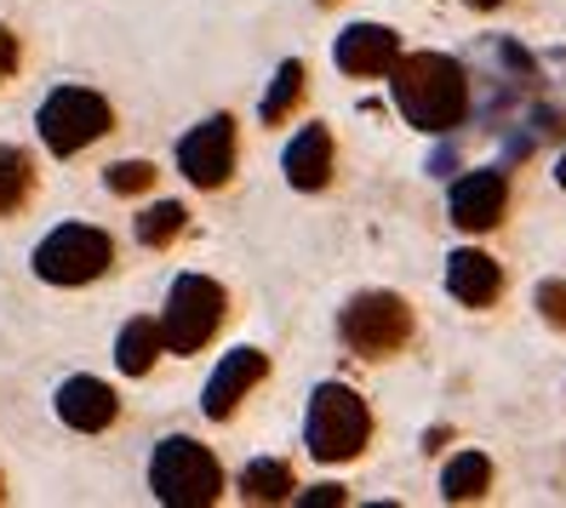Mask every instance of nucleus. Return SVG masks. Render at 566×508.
I'll return each mask as SVG.
<instances>
[{
	"label": "nucleus",
	"instance_id": "f257e3e1",
	"mask_svg": "<svg viewBox=\"0 0 566 508\" xmlns=\"http://www.w3.org/2000/svg\"><path fill=\"white\" fill-rule=\"evenodd\" d=\"M395 104L418 131H452L470 120V75L447 52H401L389 70Z\"/></svg>",
	"mask_w": 566,
	"mask_h": 508
},
{
	"label": "nucleus",
	"instance_id": "f03ea898",
	"mask_svg": "<svg viewBox=\"0 0 566 508\" xmlns=\"http://www.w3.org/2000/svg\"><path fill=\"white\" fill-rule=\"evenodd\" d=\"M149 491L166 508H212L223 497V468L201 440L166 434L149 457Z\"/></svg>",
	"mask_w": 566,
	"mask_h": 508
},
{
	"label": "nucleus",
	"instance_id": "7ed1b4c3",
	"mask_svg": "<svg viewBox=\"0 0 566 508\" xmlns=\"http://www.w3.org/2000/svg\"><path fill=\"white\" fill-rule=\"evenodd\" d=\"M373 440V412L349 383H321L310 394V417H304V446L315 463H349L366 452Z\"/></svg>",
	"mask_w": 566,
	"mask_h": 508
},
{
	"label": "nucleus",
	"instance_id": "20e7f679",
	"mask_svg": "<svg viewBox=\"0 0 566 508\" xmlns=\"http://www.w3.org/2000/svg\"><path fill=\"white\" fill-rule=\"evenodd\" d=\"M229 315V297L218 281L207 275H178L172 292H166V309H160V343L166 354H201L218 326Z\"/></svg>",
	"mask_w": 566,
	"mask_h": 508
},
{
	"label": "nucleus",
	"instance_id": "39448f33",
	"mask_svg": "<svg viewBox=\"0 0 566 508\" xmlns=\"http://www.w3.org/2000/svg\"><path fill=\"white\" fill-rule=\"evenodd\" d=\"M109 126H115V109H109V97H97L92 86H57V92H46V104H41V115H35L41 144H46L57 160L92 149Z\"/></svg>",
	"mask_w": 566,
	"mask_h": 508
},
{
	"label": "nucleus",
	"instance_id": "423d86ee",
	"mask_svg": "<svg viewBox=\"0 0 566 508\" xmlns=\"http://www.w3.org/2000/svg\"><path fill=\"white\" fill-rule=\"evenodd\" d=\"M338 337L349 343V354L360 360H389L407 349L412 337V309L401 292H360L349 297V309L338 315Z\"/></svg>",
	"mask_w": 566,
	"mask_h": 508
},
{
	"label": "nucleus",
	"instance_id": "0eeeda50",
	"mask_svg": "<svg viewBox=\"0 0 566 508\" xmlns=\"http://www.w3.org/2000/svg\"><path fill=\"white\" fill-rule=\"evenodd\" d=\"M35 275L46 286H86L97 275H109V263H115V241L104 229H92V223H57L46 241L35 246Z\"/></svg>",
	"mask_w": 566,
	"mask_h": 508
},
{
	"label": "nucleus",
	"instance_id": "6e6552de",
	"mask_svg": "<svg viewBox=\"0 0 566 508\" xmlns=\"http://www.w3.org/2000/svg\"><path fill=\"white\" fill-rule=\"evenodd\" d=\"M178 172L195 189H223L229 172H235V120L207 115L201 126H189L184 144H178Z\"/></svg>",
	"mask_w": 566,
	"mask_h": 508
},
{
	"label": "nucleus",
	"instance_id": "1a4fd4ad",
	"mask_svg": "<svg viewBox=\"0 0 566 508\" xmlns=\"http://www.w3.org/2000/svg\"><path fill=\"white\" fill-rule=\"evenodd\" d=\"M447 212L463 234H486L510 218V178L497 166H481V172H463L447 194Z\"/></svg>",
	"mask_w": 566,
	"mask_h": 508
},
{
	"label": "nucleus",
	"instance_id": "9d476101",
	"mask_svg": "<svg viewBox=\"0 0 566 508\" xmlns=\"http://www.w3.org/2000/svg\"><path fill=\"white\" fill-rule=\"evenodd\" d=\"M263 378H270V354L247 349V343L229 349V354L218 360V371L207 378V389H201V412H207L212 423H229V417L241 412V400H247Z\"/></svg>",
	"mask_w": 566,
	"mask_h": 508
},
{
	"label": "nucleus",
	"instance_id": "9b49d317",
	"mask_svg": "<svg viewBox=\"0 0 566 508\" xmlns=\"http://www.w3.org/2000/svg\"><path fill=\"white\" fill-rule=\"evenodd\" d=\"M395 57H401V35H395L389 23H349L338 35V46H332V63H338L344 75H355V81L389 75Z\"/></svg>",
	"mask_w": 566,
	"mask_h": 508
},
{
	"label": "nucleus",
	"instance_id": "f8f14e48",
	"mask_svg": "<svg viewBox=\"0 0 566 508\" xmlns=\"http://www.w3.org/2000/svg\"><path fill=\"white\" fill-rule=\"evenodd\" d=\"M52 412L63 428H75V434H104L115 417H120V400L104 378H63L57 394H52Z\"/></svg>",
	"mask_w": 566,
	"mask_h": 508
},
{
	"label": "nucleus",
	"instance_id": "ddd939ff",
	"mask_svg": "<svg viewBox=\"0 0 566 508\" xmlns=\"http://www.w3.org/2000/svg\"><path fill=\"white\" fill-rule=\"evenodd\" d=\"M447 292L463 303V309H492L497 297H504V268H497L486 252L463 246L447 257Z\"/></svg>",
	"mask_w": 566,
	"mask_h": 508
},
{
	"label": "nucleus",
	"instance_id": "4468645a",
	"mask_svg": "<svg viewBox=\"0 0 566 508\" xmlns=\"http://www.w3.org/2000/svg\"><path fill=\"white\" fill-rule=\"evenodd\" d=\"M281 172H286V183L292 189H304V194H315V189H326L332 183V131L315 120V126H304L297 138L286 144V155H281Z\"/></svg>",
	"mask_w": 566,
	"mask_h": 508
},
{
	"label": "nucleus",
	"instance_id": "2eb2a0df",
	"mask_svg": "<svg viewBox=\"0 0 566 508\" xmlns=\"http://www.w3.org/2000/svg\"><path fill=\"white\" fill-rule=\"evenodd\" d=\"M160 354H166L160 320H126V326H120V337H115V366L126 371V378H149Z\"/></svg>",
	"mask_w": 566,
	"mask_h": 508
},
{
	"label": "nucleus",
	"instance_id": "dca6fc26",
	"mask_svg": "<svg viewBox=\"0 0 566 508\" xmlns=\"http://www.w3.org/2000/svg\"><path fill=\"white\" fill-rule=\"evenodd\" d=\"M492 491V457L486 452H458L441 474V497L447 502H481Z\"/></svg>",
	"mask_w": 566,
	"mask_h": 508
},
{
	"label": "nucleus",
	"instance_id": "f3484780",
	"mask_svg": "<svg viewBox=\"0 0 566 508\" xmlns=\"http://www.w3.org/2000/svg\"><path fill=\"white\" fill-rule=\"evenodd\" d=\"M292 468L281 457H252L241 468V497L247 502H292Z\"/></svg>",
	"mask_w": 566,
	"mask_h": 508
},
{
	"label": "nucleus",
	"instance_id": "a211bd4d",
	"mask_svg": "<svg viewBox=\"0 0 566 508\" xmlns=\"http://www.w3.org/2000/svg\"><path fill=\"white\" fill-rule=\"evenodd\" d=\"M304 63L297 57H286L281 70H275V81H270V92H263V104H258V115H263V126H281L292 109H297V97H304Z\"/></svg>",
	"mask_w": 566,
	"mask_h": 508
},
{
	"label": "nucleus",
	"instance_id": "6ab92c4d",
	"mask_svg": "<svg viewBox=\"0 0 566 508\" xmlns=\"http://www.w3.org/2000/svg\"><path fill=\"white\" fill-rule=\"evenodd\" d=\"M35 189V160L23 149H0V218H12Z\"/></svg>",
	"mask_w": 566,
	"mask_h": 508
},
{
	"label": "nucleus",
	"instance_id": "aec40b11",
	"mask_svg": "<svg viewBox=\"0 0 566 508\" xmlns=\"http://www.w3.org/2000/svg\"><path fill=\"white\" fill-rule=\"evenodd\" d=\"M184 223H189V212L178 207V200H155V207L138 218V241L149 252H160V246H172L178 234H184Z\"/></svg>",
	"mask_w": 566,
	"mask_h": 508
},
{
	"label": "nucleus",
	"instance_id": "412c9836",
	"mask_svg": "<svg viewBox=\"0 0 566 508\" xmlns=\"http://www.w3.org/2000/svg\"><path fill=\"white\" fill-rule=\"evenodd\" d=\"M104 189L109 194H144V189H155V166L149 160H115L104 172Z\"/></svg>",
	"mask_w": 566,
	"mask_h": 508
},
{
	"label": "nucleus",
	"instance_id": "4be33fe9",
	"mask_svg": "<svg viewBox=\"0 0 566 508\" xmlns=\"http://www.w3.org/2000/svg\"><path fill=\"white\" fill-rule=\"evenodd\" d=\"M538 315H544L555 331H566V281H544V286H538Z\"/></svg>",
	"mask_w": 566,
	"mask_h": 508
},
{
	"label": "nucleus",
	"instance_id": "5701e85b",
	"mask_svg": "<svg viewBox=\"0 0 566 508\" xmlns=\"http://www.w3.org/2000/svg\"><path fill=\"white\" fill-rule=\"evenodd\" d=\"M292 502L297 508H338L344 502V486H310V491H297Z\"/></svg>",
	"mask_w": 566,
	"mask_h": 508
},
{
	"label": "nucleus",
	"instance_id": "b1692460",
	"mask_svg": "<svg viewBox=\"0 0 566 508\" xmlns=\"http://www.w3.org/2000/svg\"><path fill=\"white\" fill-rule=\"evenodd\" d=\"M12 75H18V35L0 23V86H7Z\"/></svg>",
	"mask_w": 566,
	"mask_h": 508
},
{
	"label": "nucleus",
	"instance_id": "393cba45",
	"mask_svg": "<svg viewBox=\"0 0 566 508\" xmlns=\"http://www.w3.org/2000/svg\"><path fill=\"white\" fill-rule=\"evenodd\" d=\"M470 7H475V12H492V7H504V0H470Z\"/></svg>",
	"mask_w": 566,
	"mask_h": 508
},
{
	"label": "nucleus",
	"instance_id": "a878e982",
	"mask_svg": "<svg viewBox=\"0 0 566 508\" xmlns=\"http://www.w3.org/2000/svg\"><path fill=\"white\" fill-rule=\"evenodd\" d=\"M555 183H560V189H566V155H560V160H555Z\"/></svg>",
	"mask_w": 566,
	"mask_h": 508
},
{
	"label": "nucleus",
	"instance_id": "bb28decb",
	"mask_svg": "<svg viewBox=\"0 0 566 508\" xmlns=\"http://www.w3.org/2000/svg\"><path fill=\"white\" fill-rule=\"evenodd\" d=\"M315 7H338V0H315Z\"/></svg>",
	"mask_w": 566,
	"mask_h": 508
},
{
	"label": "nucleus",
	"instance_id": "cd10ccee",
	"mask_svg": "<svg viewBox=\"0 0 566 508\" xmlns=\"http://www.w3.org/2000/svg\"><path fill=\"white\" fill-rule=\"evenodd\" d=\"M0 497H7V480H0Z\"/></svg>",
	"mask_w": 566,
	"mask_h": 508
}]
</instances>
